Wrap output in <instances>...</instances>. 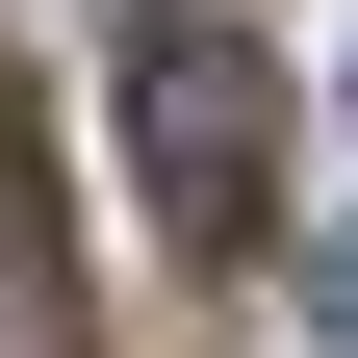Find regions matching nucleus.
Returning <instances> with one entry per match:
<instances>
[{"mask_svg": "<svg viewBox=\"0 0 358 358\" xmlns=\"http://www.w3.org/2000/svg\"><path fill=\"white\" fill-rule=\"evenodd\" d=\"M0 358H77V231H52V154L0 128Z\"/></svg>", "mask_w": 358, "mask_h": 358, "instance_id": "obj_2", "label": "nucleus"}, {"mask_svg": "<svg viewBox=\"0 0 358 358\" xmlns=\"http://www.w3.org/2000/svg\"><path fill=\"white\" fill-rule=\"evenodd\" d=\"M103 52H128V179H154V231L179 256H256L282 231V52H256L231 0H128Z\"/></svg>", "mask_w": 358, "mask_h": 358, "instance_id": "obj_1", "label": "nucleus"}, {"mask_svg": "<svg viewBox=\"0 0 358 358\" xmlns=\"http://www.w3.org/2000/svg\"><path fill=\"white\" fill-rule=\"evenodd\" d=\"M307 307H333V333H358V256H307Z\"/></svg>", "mask_w": 358, "mask_h": 358, "instance_id": "obj_3", "label": "nucleus"}]
</instances>
